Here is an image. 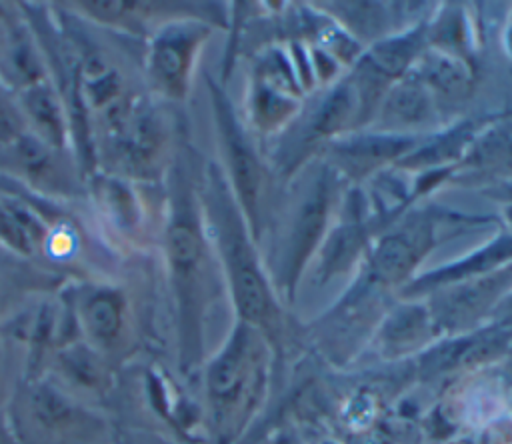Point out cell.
<instances>
[{"instance_id": "cell-1", "label": "cell", "mask_w": 512, "mask_h": 444, "mask_svg": "<svg viewBox=\"0 0 512 444\" xmlns=\"http://www.w3.org/2000/svg\"><path fill=\"white\" fill-rule=\"evenodd\" d=\"M264 380L260 338L248 324H240L230 342L208 368V396L216 422L232 426L252 408Z\"/></svg>"}, {"instance_id": "cell-2", "label": "cell", "mask_w": 512, "mask_h": 444, "mask_svg": "<svg viewBox=\"0 0 512 444\" xmlns=\"http://www.w3.org/2000/svg\"><path fill=\"white\" fill-rule=\"evenodd\" d=\"M222 244L230 268L234 302L248 324H266L272 316V300L264 278L260 276L242 228L226 218L222 224Z\"/></svg>"}, {"instance_id": "cell-3", "label": "cell", "mask_w": 512, "mask_h": 444, "mask_svg": "<svg viewBox=\"0 0 512 444\" xmlns=\"http://www.w3.org/2000/svg\"><path fill=\"white\" fill-rule=\"evenodd\" d=\"M430 244L428 224L410 226L408 230L386 236L374 252V272L380 278L396 280L404 276L426 252Z\"/></svg>"}, {"instance_id": "cell-4", "label": "cell", "mask_w": 512, "mask_h": 444, "mask_svg": "<svg viewBox=\"0 0 512 444\" xmlns=\"http://www.w3.org/2000/svg\"><path fill=\"white\" fill-rule=\"evenodd\" d=\"M220 118H222V130H224V138H226L228 160H230L236 192L240 196V202L254 216L256 196L260 190V168H258L252 152L246 148L236 126L232 124L234 120H230L228 110L222 106H220Z\"/></svg>"}, {"instance_id": "cell-5", "label": "cell", "mask_w": 512, "mask_h": 444, "mask_svg": "<svg viewBox=\"0 0 512 444\" xmlns=\"http://www.w3.org/2000/svg\"><path fill=\"white\" fill-rule=\"evenodd\" d=\"M194 44L196 34L188 30H170L156 42L152 54L154 74L166 88L182 90Z\"/></svg>"}, {"instance_id": "cell-6", "label": "cell", "mask_w": 512, "mask_h": 444, "mask_svg": "<svg viewBox=\"0 0 512 444\" xmlns=\"http://www.w3.org/2000/svg\"><path fill=\"white\" fill-rule=\"evenodd\" d=\"M326 206H328V192L326 184H318L310 200L300 212L296 234H294V250H292V268H300L304 258L308 256V250L314 246L318 234L322 232L324 218H326Z\"/></svg>"}, {"instance_id": "cell-7", "label": "cell", "mask_w": 512, "mask_h": 444, "mask_svg": "<svg viewBox=\"0 0 512 444\" xmlns=\"http://www.w3.org/2000/svg\"><path fill=\"white\" fill-rule=\"evenodd\" d=\"M512 256V238H502V240H496L494 244H490L488 248L476 252L474 256L470 258H464L462 262L458 264H452L448 268H444L442 272H434L426 278H422L424 284H440V282H454V280H460L464 276H470V274H478V272H484L492 266H496L498 262L502 260H508Z\"/></svg>"}, {"instance_id": "cell-8", "label": "cell", "mask_w": 512, "mask_h": 444, "mask_svg": "<svg viewBox=\"0 0 512 444\" xmlns=\"http://www.w3.org/2000/svg\"><path fill=\"white\" fill-rule=\"evenodd\" d=\"M84 322L98 342H112L122 328V306L112 294H96L84 306Z\"/></svg>"}, {"instance_id": "cell-9", "label": "cell", "mask_w": 512, "mask_h": 444, "mask_svg": "<svg viewBox=\"0 0 512 444\" xmlns=\"http://www.w3.org/2000/svg\"><path fill=\"white\" fill-rule=\"evenodd\" d=\"M410 146V140L370 136L350 142L342 148V158H346L354 168H370L386 158H392L404 152Z\"/></svg>"}, {"instance_id": "cell-10", "label": "cell", "mask_w": 512, "mask_h": 444, "mask_svg": "<svg viewBox=\"0 0 512 444\" xmlns=\"http://www.w3.org/2000/svg\"><path fill=\"white\" fill-rule=\"evenodd\" d=\"M168 250L174 268L180 272H190L198 264L202 252V242L196 226L188 220L178 218L168 230Z\"/></svg>"}, {"instance_id": "cell-11", "label": "cell", "mask_w": 512, "mask_h": 444, "mask_svg": "<svg viewBox=\"0 0 512 444\" xmlns=\"http://www.w3.org/2000/svg\"><path fill=\"white\" fill-rule=\"evenodd\" d=\"M428 98L414 82L394 88L388 100V112L404 122H416L426 114Z\"/></svg>"}, {"instance_id": "cell-12", "label": "cell", "mask_w": 512, "mask_h": 444, "mask_svg": "<svg viewBox=\"0 0 512 444\" xmlns=\"http://www.w3.org/2000/svg\"><path fill=\"white\" fill-rule=\"evenodd\" d=\"M350 110H352L350 88L348 86H340V88H336L330 94V98H326V102L316 112L314 128L318 132H322V134H328V132L336 130L346 120Z\"/></svg>"}, {"instance_id": "cell-13", "label": "cell", "mask_w": 512, "mask_h": 444, "mask_svg": "<svg viewBox=\"0 0 512 444\" xmlns=\"http://www.w3.org/2000/svg\"><path fill=\"white\" fill-rule=\"evenodd\" d=\"M426 80L432 86L442 88L444 92H452V90L460 88V84L464 82V74L458 68V64L450 62L448 58H434L428 62Z\"/></svg>"}, {"instance_id": "cell-14", "label": "cell", "mask_w": 512, "mask_h": 444, "mask_svg": "<svg viewBox=\"0 0 512 444\" xmlns=\"http://www.w3.org/2000/svg\"><path fill=\"white\" fill-rule=\"evenodd\" d=\"M30 110L34 112L38 122L44 124L48 128V132H52L58 138L60 120H58V108H56L52 96L46 92H34L30 96Z\"/></svg>"}, {"instance_id": "cell-15", "label": "cell", "mask_w": 512, "mask_h": 444, "mask_svg": "<svg viewBox=\"0 0 512 444\" xmlns=\"http://www.w3.org/2000/svg\"><path fill=\"white\" fill-rule=\"evenodd\" d=\"M0 234H2L8 242H12L14 246H18V248H26L24 234H22L20 226H18L16 222H12V220H10V216H8L2 208H0Z\"/></svg>"}]
</instances>
